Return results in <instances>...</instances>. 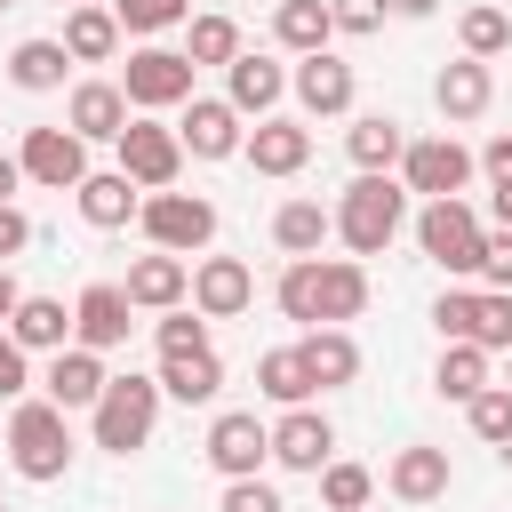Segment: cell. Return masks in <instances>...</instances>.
<instances>
[{
  "mask_svg": "<svg viewBox=\"0 0 512 512\" xmlns=\"http://www.w3.org/2000/svg\"><path fill=\"white\" fill-rule=\"evenodd\" d=\"M368 496H376V472H368V464H344V456H336V464L320 472V504H328V512H368Z\"/></svg>",
  "mask_w": 512,
  "mask_h": 512,
  "instance_id": "cell-38",
  "label": "cell"
},
{
  "mask_svg": "<svg viewBox=\"0 0 512 512\" xmlns=\"http://www.w3.org/2000/svg\"><path fill=\"white\" fill-rule=\"evenodd\" d=\"M344 152H352L360 176H392V168L408 160V128H400L392 112H360V120L344 128Z\"/></svg>",
  "mask_w": 512,
  "mask_h": 512,
  "instance_id": "cell-24",
  "label": "cell"
},
{
  "mask_svg": "<svg viewBox=\"0 0 512 512\" xmlns=\"http://www.w3.org/2000/svg\"><path fill=\"white\" fill-rule=\"evenodd\" d=\"M384 8H392V16H408V24H416V16H432V8H440V0H384Z\"/></svg>",
  "mask_w": 512,
  "mask_h": 512,
  "instance_id": "cell-51",
  "label": "cell"
},
{
  "mask_svg": "<svg viewBox=\"0 0 512 512\" xmlns=\"http://www.w3.org/2000/svg\"><path fill=\"white\" fill-rule=\"evenodd\" d=\"M480 288H504V296H512V232H504V224L480 240Z\"/></svg>",
  "mask_w": 512,
  "mask_h": 512,
  "instance_id": "cell-45",
  "label": "cell"
},
{
  "mask_svg": "<svg viewBox=\"0 0 512 512\" xmlns=\"http://www.w3.org/2000/svg\"><path fill=\"white\" fill-rule=\"evenodd\" d=\"M160 392L184 400V408L216 400V392H224V360H216V344H208V352H176V360H160Z\"/></svg>",
  "mask_w": 512,
  "mask_h": 512,
  "instance_id": "cell-31",
  "label": "cell"
},
{
  "mask_svg": "<svg viewBox=\"0 0 512 512\" xmlns=\"http://www.w3.org/2000/svg\"><path fill=\"white\" fill-rule=\"evenodd\" d=\"M504 384H512V352H504Z\"/></svg>",
  "mask_w": 512,
  "mask_h": 512,
  "instance_id": "cell-54",
  "label": "cell"
},
{
  "mask_svg": "<svg viewBox=\"0 0 512 512\" xmlns=\"http://www.w3.org/2000/svg\"><path fill=\"white\" fill-rule=\"evenodd\" d=\"M480 168H488V184H512V136H488Z\"/></svg>",
  "mask_w": 512,
  "mask_h": 512,
  "instance_id": "cell-48",
  "label": "cell"
},
{
  "mask_svg": "<svg viewBox=\"0 0 512 512\" xmlns=\"http://www.w3.org/2000/svg\"><path fill=\"white\" fill-rule=\"evenodd\" d=\"M480 240H488V224L472 216V200H424L416 208V248L448 272V280H480Z\"/></svg>",
  "mask_w": 512,
  "mask_h": 512,
  "instance_id": "cell-5",
  "label": "cell"
},
{
  "mask_svg": "<svg viewBox=\"0 0 512 512\" xmlns=\"http://www.w3.org/2000/svg\"><path fill=\"white\" fill-rule=\"evenodd\" d=\"M272 464L320 480V472L336 464V424H328L320 408H280V424H272Z\"/></svg>",
  "mask_w": 512,
  "mask_h": 512,
  "instance_id": "cell-13",
  "label": "cell"
},
{
  "mask_svg": "<svg viewBox=\"0 0 512 512\" xmlns=\"http://www.w3.org/2000/svg\"><path fill=\"white\" fill-rule=\"evenodd\" d=\"M200 456H208V464H216L224 480H256V472L272 464V424H264L256 408H224V416L208 424Z\"/></svg>",
  "mask_w": 512,
  "mask_h": 512,
  "instance_id": "cell-9",
  "label": "cell"
},
{
  "mask_svg": "<svg viewBox=\"0 0 512 512\" xmlns=\"http://www.w3.org/2000/svg\"><path fill=\"white\" fill-rule=\"evenodd\" d=\"M432 328H440V344H472V328H480V288H440V304H432Z\"/></svg>",
  "mask_w": 512,
  "mask_h": 512,
  "instance_id": "cell-39",
  "label": "cell"
},
{
  "mask_svg": "<svg viewBox=\"0 0 512 512\" xmlns=\"http://www.w3.org/2000/svg\"><path fill=\"white\" fill-rule=\"evenodd\" d=\"M72 200H80V216H88L96 232H120L128 216H144V192H136L120 168H88V184H80Z\"/></svg>",
  "mask_w": 512,
  "mask_h": 512,
  "instance_id": "cell-26",
  "label": "cell"
},
{
  "mask_svg": "<svg viewBox=\"0 0 512 512\" xmlns=\"http://www.w3.org/2000/svg\"><path fill=\"white\" fill-rule=\"evenodd\" d=\"M472 344L496 360V352H512V296L504 288H480V328H472Z\"/></svg>",
  "mask_w": 512,
  "mask_h": 512,
  "instance_id": "cell-42",
  "label": "cell"
},
{
  "mask_svg": "<svg viewBox=\"0 0 512 512\" xmlns=\"http://www.w3.org/2000/svg\"><path fill=\"white\" fill-rule=\"evenodd\" d=\"M120 176H128L136 192H176V176H184V136H176L160 112H136L128 136H120Z\"/></svg>",
  "mask_w": 512,
  "mask_h": 512,
  "instance_id": "cell-6",
  "label": "cell"
},
{
  "mask_svg": "<svg viewBox=\"0 0 512 512\" xmlns=\"http://www.w3.org/2000/svg\"><path fill=\"white\" fill-rule=\"evenodd\" d=\"M0 512H8V496H0Z\"/></svg>",
  "mask_w": 512,
  "mask_h": 512,
  "instance_id": "cell-55",
  "label": "cell"
},
{
  "mask_svg": "<svg viewBox=\"0 0 512 512\" xmlns=\"http://www.w3.org/2000/svg\"><path fill=\"white\" fill-rule=\"evenodd\" d=\"M256 304V272L240 256H200L192 264V312L200 320H240Z\"/></svg>",
  "mask_w": 512,
  "mask_h": 512,
  "instance_id": "cell-17",
  "label": "cell"
},
{
  "mask_svg": "<svg viewBox=\"0 0 512 512\" xmlns=\"http://www.w3.org/2000/svg\"><path fill=\"white\" fill-rule=\"evenodd\" d=\"M176 136H184V152H192V160H232V152L248 144L240 112H232L224 96H192V104H184V120H176Z\"/></svg>",
  "mask_w": 512,
  "mask_h": 512,
  "instance_id": "cell-19",
  "label": "cell"
},
{
  "mask_svg": "<svg viewBox=\"0 0 512 512\" xmlns=\"http://www.w3.org/2000/svg\"><path fill=\"white\" fill-rule=\"evenodd\" d=\"M136 304H128V288L120 280H88L80 296H72V344H88V352H120L128 344V320Z\"/></svg>",
  "mask_w": 512,
  "mask_h": 512,
  "instance_id": "cell-12",
  "label": "cell"
},
{
  "mask_svg": "<svg viewBox=\"0 0 512 512\" xmlns=\"http://www.w3.org/2000/svg\"><path fill=\"white\" fill-rule=\"evenodd\" d=\"M8 336H16L24 352H48V360H56V352L72 344V312H64V296H24L16 320H8Z\"/></svg>",
  "mask_w": 512,
  "mask_h": 512,
  "instance_id": "cell-29",
  "label": "cell"
},
{
  "mask_svg": "<svg viewBox=\"0 0 512 512\" xmlns=\"http://www.w3.org/2000/svg\"><path fill=\"white\" fill-rule=\"evenodd\" d=\"M128 96H120V80H80L72 96H64V128L80 136V144H120L128 136Z\"/></svg>",
  "mask_w": 512,
  "mask_h": 512,
  "instance_id": "cell-16",
  "label": "cell"
},
{
  "mask_svg": "<svg viewBox=\"0 0 512 512\" xmlns=\"http://www.w3.org/2000/svg\"><path fill=\"white\" fill-rule=\"evenodd\" d=\"M256 392H264L272 408H312V368H304V352H296V344H272V352L256 360Z\"/></svg>",
  "mask_w": 512,
  "mask_h": 512,
  "instance_id": "cell-32",
  "label": "cell"
},
{
  "mask_svg": "<svg viewBox=\"0 0 512 512\" xmlns=\"http://www.w3.org/2000/svg\"><path fill=\"white\" fill-rule=\"evenodd\" d=\"M496 224L512 232V184H496Z\"/></svg>",
  "mask_w": 512,
  "mask_h": 512,
  "instance_id": "cell-52",
  "label": "cell"
},
{
  "mask_svg": "<svg viewBox=\"0 0 512 512\" xmlns=\"http://www.w3.org/2000/svg\"><path fill=\"white\" fill-rule=\"evenodd\" d=\"M64 72H72L64 40H16V48H8V80H16L24 96H48V88H64Z\"/></svg>",
  "mask_w": 512,
  "mask_h": 512,
  "instance_id": "cell-33",
  "label": "cell"
},
{
  "mask_svg": "<svg viewBox=\"0 0 512 512\" xmlns=\"http://www.w3.org/2000/svg\"><path fill=\"white\" fill-rule=\"evenodd\" d=\"M272 296L296 328H344L368 312V264L360 256H296Z\"/></svg>",
  "mask_w": 512,
  "mask_h": 512,
  "instance_id": "cell-1",
  "label": "cell"
},
{
  "mask_svg": "<svg viewBox=\"0 0 512 512\" xmlns=\"http://www.w3.org/2000/svg\"><path fill=\"white\" fill-rule=\"evenodd\" d=\"M296 352H304V368H312V392H344V384L360 376V344H352V328H304Z\"/></svg>",
  "mask_w": 512,
  "mask_h": 512,
  "instance_id": "cell-25",
  "label": "cell"
},
{
  "mask_svg": "<svg viewBox=\"0 0 512 512\" xmlns=\"http://www.w3.org/2000/svg\"><path fill=\"white\" fill-rule=\"evenodd\" d=\"M112 16H120V32H176V24H192V0H112Z\"/></svg>",
  "mask_w": 512,
  "mask_h": 512,
  "instance_id": "cell-40",
  "label": "cell"
},
{
  "mask_svg": "<svg viewBox=\"0 0 512 512\" xmlns=\"http://www.w3.org/2000/svg\"><path fill=\"white\" fill-rule=\"evenodd\" d=\"M280 96H288V64H280V56H264V48H240V56H232V72H224V104H232L240 120H272V112H280Z\"/></svg>",
  "mask_w": 512,
  "mask_h": 512,
  "instance_id": "cell-14",
  "label": "cell"
},
{
  "mask_svg": "<svg viewBox=\"0 0 512 512\" xmlns=\"http://www.w3.org/2000/svg\"><path fill=\"white\" fill-rule=\"evenodd\" d=\"M288 88H296V104H304L312 120H336V112H352V96H360V80H352V64H344L336 48H320V56H296Z\"/></svg>",
  "mask_w": 512,
  "mask_h": 512,
  "instance_id": "cell-15",
  "label": "cell"
},
{
  "mask_svg": "<svg viewBox=\"0 0 512 512\" xmlns=\"http://www.w3.org/2000/svg\"><path fill=\"white\" fill-rule=\"evenodd\" d=\"M104 384H112L104 352H88V344H64V352L48 360V376H40V400H56V408L72 416V408H96V400H104Z\"/></svg>",
  "mask_w": 512,
  "mask_h": 512,
  "instance_id": "cell-18",
  "label": "cell"
},
{
  "mask_svg": "<svg viewBox=\"0 0 512 512\" xmlns=\"http://www.w3.org/2000/svg\"><path fill=\"white\" fill-rule=\"evenodd\" d=\"M464 424H472V440H488L496 456H512V384H488V392L464 408Z\"/></svg>",
  "mask_w": 512,
  "mask_h": 512,
  "instance_id": "cell-37",
  "label": "cell"
},
{
  "mask_svg": "<svg viewBox=\"0 0 512 512\" xmlns=\"http://www.w3.org/2000/svg\"><path fill=\"white\" fill-rule=\"evenodd\" d=\"M16 160H24V184H48V192H80L88 184V144L72 128H24Z\"/></svg>",
  "mask_w": 512,
  "mask_h": 512,
  "instance_id": "cell-11",
  "label": "cell"
},
{
  "mask_svg": "<svg viewBox=\"0 0 512 512\" xmlns=\"http://www.w3.org/2000/svg\"><path fill=\"white\" fill-rule=\"evenodd\" d=\"M456 40H464V56H480V64H496V56L512 48V16H504L496 0H472V8L456 16Z\"/></svg>",
  "mask_w": 512,
  "mask_h": 512,
  "instance_id": "cell-35",
  "label": "cell"
},
{
  "mask_svg": "<svg viewBox=\"0 0 512 512\" xmlns=\"http://www.w3.org/2000/svg\"><path fill=\"white\" fill-rule=\"evenodd\" d=\"M160 376H112L104 384V400L88 408V432H96V448L104 456H136L144 440H152V424H160Z\"/></svg>",
  "mask_w": 512,
  "mask_h": 512,
  "instance_id": "cell-4",
  "label": "cell"
},
{
  "mask_svg": "<svg viewBox=\"0 0 512 512\" xmlns=\"http://www.w3.org/2000/svg\"><path fill=\"white\" fill-rule=\"evenodd\" d=\"M328 16H336V32H344V40H368V32H384V16H392V8H384V0H328Z\"/></svg>",
  "mask_w": 512,
  "mask_h": 512,
  "instance_id": "cell-43",
  "label": "cell"
},
{
  "mask_svg": "<svg viewBox=\"0 0 512 512\" xmlns=\"http://www.w3.org/2000/svg\"><path fill=\"white\" fill-rule=\"evenodd\" d=\"M56 40H64L72 64H112L120 56V16L112 8H64V32Z\"/></svg>",
  "mask_w": 512,
  "mask_h": 512,
  "instance_id": "cell-28",
  "label": "cell"
},
{
  "mask_svg": "<svg viewBox=\"0 0 512 512\" xmlns=\"http://www.w3.org/2000/svg\"><path fill=\"white\" fill-rule=\"evenodd\" d=\"M192 72L200 64L184 48H136L120 72V96H128V112H176V104H192Z\"/></svg>",
  "mask_w": 512,
  "mask_h": 512,
  "instance_id": "cell-7",
  "label": "cell"
},
{
  "mask_svg": "<svg viewBox=\"0 0 512 512\" xmlns=\"http://www.w3.org/2000/svg\"><path fill=\"white\" fill-rule=\"evenodd\" d=\"M216 512H288V504H280V488L256 472V480H224V504H216Z\"/></svg>",
  "mask_w": 512,
  "mask_h": 512,
  "instance_id": "cell-44",
  "label": "cell"
},
{
  "mask_svg": "<svg viewBox=\"0 0 512 512\" xmlns=\"http://www.w3.org/2000/svg\"><path fill=\"white\" fill-rule=\"evenodd\" d=\"M272 40H280L288 56H320V48L336 40L328 0H280V8H272Z\"/></svg>",
  "mask_w": 512,
  "mask_h": 512,
  "instance_id": "cell-30",
  "label": "cell"
},
{
  "mask_svg": "<svg viewBox=\"0 0 512 512\" xmlns=\"http://www.w3.org/2000/svg\"><path fill=\"white\" fill-rule=\"evenodd\" d=\"M16 184H24V160H16V152H0V208L16 200Z\"/></svg>",
  "mask_w": 512,
  "mask_h": 512,
  "instance_id": "cell-50",
  "label": "cell"
},
{
  "mask_svg": "<svg viewBox=\"0 0 512 512\" xmlns=\"http://www.w3.org/2000/svg\"><path fill=\"white\" fill-rule=\"evenodd\" d=\"M272 240H280L288 264H296V256H320V248L336 240V208H320V200H280V208H272Z\"/></svg>",
  "mask_w": 512,
  "mask_h": 512,
  "instance_id": "cell-27",
  "label": "cell"
},
{
  "mask_svg": "<svg viewBox=\"0 0 512 512\" xmlns=\"http://www.w3.org/2000/svg\"><path fill=\"white\" fill-rule=\"evenodd\" d=\"M152 344H160V360H176V352H208V320L200 312H160V328H152Z\"/></svg>",
  "mask_w": 512,
  "mask_h": 512,
  "instance_id": "cell-41",
  "label": "cell"
},
{
  "mask_svg": "<svg viewBox=\"0 0 512 512\" xmlns=\"http://www.w3.org/2000/svg\"><path fill=\"white\" fill-rule=\"evenodd\" d=\"M448 480H456V472H448V448H432V440H408V448L384 464V488H392L400 504H440Z\"/></svg>",
  "mask_w": 512,
  "mask_h": 512,
  "instance_id": "cell-22",
  "label": "cell"
},
{
  "mask_svg": "<svg viewBox=\"0 0 512 512\" xmlns=\"http://www.w3.org/2000/svg\"><path fill=\"white\" fill-rule=\"evenodd\" d=\"M400 232H408V184L400 176H352L336 200V240L352 256H384Z\"/></svg>",
  "mask_w": 512,
  "mask_h": 512,
  "instance_id": "cell-2",
  "label": "cell"
},
{
  "mask_svg": "<svg viewBox=\"0 0 512 512\" xmlns=\"http://www.w3.org/2000/svg\"><path fill=\"white\" fill-rule=\"evenodd\" d=\"M72 8H112V0H72Z\"/></svg>",
  "mask_w": 512,
  "mask_h": 512,
  "instance_id": "cell-53",
  "label": "cell"
},
{
  "mask_svg": "<svg viewBox=\"0 0 512 512\" xmlns=\"http://www.w3.org/2000/svg\"><path fill=\"white\" fill-rule=\"evenodd\" d=\"M120 288H128V304H136V312H176V304L192 296V264H184V256H168V248H152V256H136V264H128V280H120Z\"/></svg>",
  "mask_w": 512,
  "mask_h": 512,
  "instance_id": "cell-21",
  "label": "cell"
},
{
  "mask_svg": "<svg viewBox=\"0 0 512 512\" xmlns=\"http://www.w3.org/2000/svg\"><path fill=\"white\" fill-rule=\"evenodd\" d=\"M16 304H24V288H16V272H8V264H0V328H8V320H16Z\"/></svg>",
  "mask_w": 512,
  "mask_h": 512,
  "instance_id": "cell-49",
  "label": "cell"
},
{
  "mask_svg": "<svg viewBox=\"0 0 512 512\" xmlns=\"http://www.w3.org/2000/svg\"><path fill=\"white\" fill-rule=\"evenodd\" d=\"M0 8H16V0H0Z\"/></svg>",
  "mask_w": 512,
  "mask_h": 512,
  "instance_id": "cell-56",
  "label": "cell"
},
{
  "mask_svg": "<svg viewBox=\"0 0 512 512\" xmlns=\"http://www.w3.org/2000/svg\"><path fill=\"white\" fill-rule=\"evenodd\" d=\"M144 240L152 248H168V256H200L208 240H216V200H200V192H144Z\"/></svg>",
  "mask_w": 512,
  "mask_h": 512,
  "instance_id": "cell-8",
  "label": "cell"
},
{
  "mask_svg": "<svg viewBox=\"0 0 512 512\" xmlns=\"http://www.w3.org/2000/svg\"><path fill=\"white\" fill-rule=\"evenodd\" d=\"M8 464H16V480H32V488L64 480V472H72V416H64L56 400H16V408H8Z\"/></svg>",
  "mask_w": 512,
  "mask_h": 512,
  "instance_id": "cell-3",
  "label": "cell"
},
{
  "mask_svg": "<svg viewBox=\"0 0 512 512\" xmlns=\"http://www.w3.org/2000/svg\"><path fill=\"white\" fill-rule=\"evenodd\" d=\"M24 248H32V216H24L16 200H8V208H0V264H16Z\"/></svg>",
  "mask_w": 512,
  "mask_h": 512,
  "instance_id": "cell-47",
  "label": "cell"
},
{
  "mask_svg": "<svg viewBox=\"0 0 512 512\" xmlns=\"http://www.w3.org/2000/svg\"><path fill=\"white\" fill-rule=\"evenodd\" d=\"M432 384H440V400H464V408H472V400L496 384V368H488V352H480V344H440Z\"/></svg>",
  "mask_w": 512,
  "mask_h": 512,
  "instance_id": "cell-34",
  "label": "cell"
},
{
  "mask_svg": "<svg viewBox=\"0 0 512 512\" xmlns=\"http://www.w3.org/2000/svg\"><path fill=\"white\" fill-rule=\"evenodd\" d=\"M184 56L232 72V56H240V24H232V16H192V24H184Z\"/></svg>",
  "mask_w": 512,
  "mask_h": 512,
  "instance_id": "cell-36",
  "label": "cell"
},
{
  "mask_svg": "<svg viewBox=\"0 0 512 512\" xmlns=\"http://www.w3.org/2000/svg\"><path fill=\"white\" fill-rule=\"evenodd\" d=\"M400 184L424 192V200H464V184H472V152H464L456 136H408Z\"/></svg>",
  "mask_w": 512,
  "mask_h": 512,
  "instance_id": "cell-10",
  "label": "cell"
},
{
  "mask_svg": "<svg viewBox=\"0 0 512 512\" xmlns=\"http://www.w3.org/2000/svg\"><path fill=\"white\" fill-rule=\"evenodd\" d=\"M24 384H32V352L0 328V400H24Z\"/></svg>",
  "mask_w": 512,
  "mask_h": 512,
  "instance_id": "cell-46",
  "label": "cell"
},
{
  "mask_svg": "<svg viewBox=\"0 0 512 512\" xmlns=\"http://www.w3.org/2000/svg\"><path fill=\"white\" fill-rule=\"evenodd\" d=\"M240 152H248V168H256V176H296V168L312 160V128H304V120H288V112H272V120H256V128H248V144H240Z\"/></svg>",
  "mask_w": 512,
  "mask_h": 512,
  "instance_id": "cell-20",
  "label": "cell"
},
{
  "mask_svg": "<svg viewBox=\"0 0 512 512\" xmlns=\"http://www.w3.org/2000/svg\"><path fill=\"white\" fill-rule=\"evenodd\" d=\"M432 104H440V120H480V112L496 104V72H488L480 56H456V64H440Z\"/></svg>",
  "mask_w": 512,
  "mask_h": 512,
  "instance_id": "cell-23",
  "label": "cell"
}]
</instances>
